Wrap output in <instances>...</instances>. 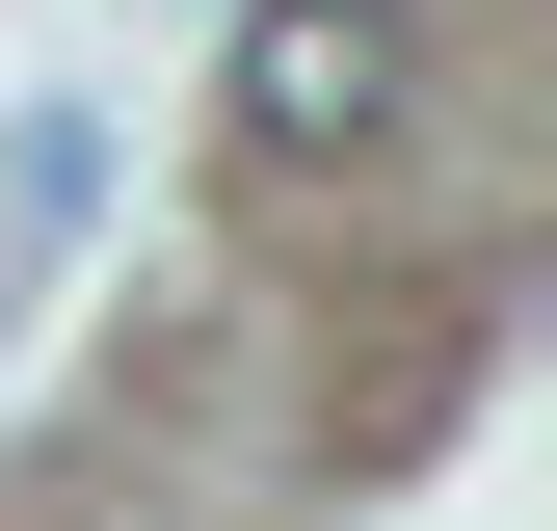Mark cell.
<instances>
[{
    "instance_id": "2",
    "label": "cell",
    "mask_w": 557,
    "mask_h": 531,
    "mask_svg": "<svg viewBox=\"0 0 557 531\" xmlns=\"http://www.w3.org/2000/svg\"><path fill=\"white\" fill-rule=\"evenodd\" d=\"M81 213H107V107H27L0 133V346H27V293L81 266Z\"/></svg>"
},
{
    "instance_id": "1",
    "label": "cell",
    "mask_w": 557,
    "mask_h": 531,
    "mask_svg": "<svg viewBox=\"0 0 557 531\" xmlns=\"http://www.w3.org/2000/svg\"><path fill=\"white\" fill-rule=\"evenodd\" d=\"M398 107H425V27H398V0H265L239 27V133L265 160H372Z\"/></svg>"
}]
</instances>
